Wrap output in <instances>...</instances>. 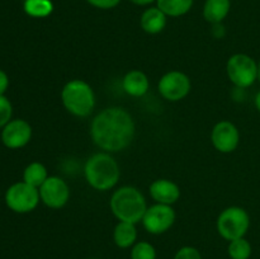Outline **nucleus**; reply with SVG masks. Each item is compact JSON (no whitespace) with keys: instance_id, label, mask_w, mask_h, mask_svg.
I'll return each mask as SVG.
<instances>
[{"instance_id":"f257e3e1","label":"nucleus","mask_w":260,"mask_h":259,"mask_svg":"<svg viewBox=\"0 0 260 259\" xmlns=\"http://www.w3.org/2000/svg\"><path fill=\"white\" fill-rule=\"evenodd\" d=\"M136 126L131 114L121 107L106 108L90 124L94 144L106 152H118L131 145Z\"/></svg>"},{"instance_id":"f03ea898","label":"nucleus","mask_w":260,"mask_h":259,"mask_svg":"<svg viewBox=\"0 0 260 259\" xmlns=\"http://www.w3.org/2000/svg\"><path fill=\"white\" fill-rule=\"evenodd\" d=\"M84 174L91 188L106 192L118 183L121 170L118 163L109 152H96L86 160Z\"/></svg>"},{"instance_id":"7ed1b4c3","label":"nucleus","mask_w":260,"mask_h":259,"mask_svg":"<svg viewBox=\"0 0 260 259\" xmlns=\"http://www.w3.org/2000/svg\"><path fill=\"white\" fill-rule=\"evenodd\" d=\"M109 206H111L112 213L119 221L131 222L135 225L142 221V217L147 210L144 195L137 188L131 187V185L118 188L112 195Z\"/></svg>"},{"instance_id":"20e7f679","label":"nucleus","mask_w":260,"mask_h":259,"mask_svg":"<svg viewBox=\"0 0 260 259\" xmlns=\"http://www.w3.org/2000/svg\"><path fill=\"white\" fill-rule=\"evenodd\" d=\"M61 99L66 111L76 117H88L95 107V94L86 81L74 79L68 81L61 91Z\"/></svg>"},{"instance_id":"39448f33","label":"nucleus","mask_w":260,"mask_h":259,"mask_svg":"<svg viewBox=\"0 0 260 259\" xmlns=\"http://www.w3.org/2000/svg\"><path fill=\"white\" fill-rule=\"evenodd\" d=\"M250 226L249 213L239 206L225 208L217 218V231L225 240L233 241L245 236Z\"/></svg>"},{"instance_id":"423d86ee","label":"nucleus","mask_w":260,"mask_h":259,"mask_svg":"<svg viewBox=\"0 0 260 259\" xmlns=\"http://www.w3.org/2000/svg\"><path fill=\"white\" fill-rule=\"evenodd\" d=\"M226 71L231 83L241 89L251 86L258 79V63L245 53L231 56L226 65Z\"/></svg>"},{"instance_id":"0eeeda50","label":"nucleus","mask_w":260,"mask_h":259,"mask_svg":"<svg viewBox=\"0 0 260 259\" xmlns=\"http://www.w3.org/2000/svg\"><path fill=\"white\" fill-rule=\"evenodd\" d=\"M40 190L25 182H18L10 185L5 195V202L12 211L17 213H28L40 203Z\"/></svg>"},{"instance_id":"6e6552de","label":"nucleus","mask_w":260,"mask_h":259,"mask_svg":"<svg viewBox=\"0 0 260 259\" xmlns=\"http://www.w3.org/2000/svg\"><path fill=\"white\" fill-rule=\"evenodd\" d=\"M159 93L169 102H179L189 94L192 83L187 74L182 71H169L161 76L157 84Z\"/></svg>"},{"instance_id":"1a4fd4ad","label":"nucleus","mask_w":260,"mask_h":259,"mask_svg":"<svg viewBox=\"0 0 260 259\" xmlns=\"http://www.w3.org/2000/svg\"><path fill=\"white\" fill-rule=\"evenodd\" d=\"M175 222V211L172 206L155 203L151 207H147L144 217H142V225L145 230L154 235L164 234L174 225Z\"/></svg>"},{"instance_id":"9d476101","label":"nucleus","mask_w":260,"mask_h":259,"mask_svg":"<svg viewBox=\"0 0 260 259\" xmlns=\"http://www.w3.org/2000/svg\"><path fill=\"white\" fill-rule=\"evenodd\" d=\"M38 190L41 201L53 210L62 208L70 198V188L60 177H48Z\"/></svg>"},{"instance_id":"9b49d317","label":"nucleus","mask_w":260,"mask_h":259,"mask_svg":"<svg viewBox=\"0 0 260 259\" xmlns=\"http://www.w3.org/2000/svg\"><path fill=\"white\" fill-rule=\"evenodd\" d=\"M211 141L215 149L222 154L235 151L240 142V132L230 121H221L215 124L211 132Z\"/></svg>"},{"instance_id":"f8f14e48","label":"nucleus","mask_w":260,"mask_h":259,"mask_svg":"<svg viewBox=\"0 0 260 259\" xmlns=\"http://www.w3.org/2000/svg\"><path fill=\"white\" fill-rule=\"evenodd\" d=\"M32 127L24 119H12L3 127L2 141L8 149H20L30 141Z\"/></svg>"},{"instance_id":"ddd939ff","label":"nucleus","mask_w":260,"mask_h":259,"mask_svg":"<svg viewBox=\"0 0 260 259\" xmlns=\"http://www.w3.org/2000/svg\"><path fill=\"white\" fill-rule=\"evenodd\" d=\"M150 196L156 203L174 205L180 198V188L169 179H156L150 185Z\"/></svg>"},{"instance_id":"4468645a","label":"nucleus","mask_w":260,"mask_h":259,"mask_svg":"<svg viewBox=\"0 0 260 259\" xmlns=\"http://www.w3.org/2000/svg\"><path fill=\"white\" fill-rule=\"evenodd\" d=\"M123 90L131 96H142L150 88V81L146 74L140 70H131L124 75L122 80Z\"/></svg>"},{"instance_id":"2eb2a0df","label":"nucleus","mask_w":260,"mask_h":259,"mask_svg":"<svg viewBox=\"0 0 260 259\" xmlns=\"http://www.w3.org/2000/svg\"><path fill=\"white\" fill-rule=\"evenodd\" d=\"M141 28L149 35H157L167 25V15L159 8H149L145 10L140 19Z\"/></svg>"},{"instance_id":"dca6fc26","label":"nucleus","mask_w":260,"mask_h":259,"mask_svg":"<svg viewBox=\"0 0 260 259\" xmlns=\"http://www.w3.org/2000/svg\"><path fill=\"white\" fill-rule=\"evenodd\" d=\"M230 8V0H206L203 18L212 24H218L228 17Z\"/></svg>"},{"instance_id":"f3484780","label":"nucleus","mask_w":260,"mask_h":259,"mask_svg":"<svg viewBox=\"0 0 260 259\" xmlns=\"http://www.w3.org/2000/svg\"><path fill=\"white\" fill-rule=\"evenodd\" d=\"M137 230L135 223L119 221L113 231V240L116 245L121 249L131 248L136 244Z\"/></svg>"},{"instance_id":"a211bd4d","label":"nucleus","mask_w":260,"mask_h":259,"mask_svg":"<svg viewBox=\"0 0 260 259\" xmlns=\"http://www.w3.org/2000/svg\"><path fill=\"white\" fill-rule=\"evenodd\" d=\"M156 4L167 17H182L193 7V0H156Z\"/></svg>"},{"instance_id":"6ab92c4d","label":"nucleus","mask_w":260,"mask_h":259,"mask_svg":"<svg viewBox=\"0 0 260 259\" xmlns=\"http://www.w3.org/2000/svg\"><path fill=\"white\" fill-rule=\"evenodd\" d=\"M47 178V169H46L45 165L38 161L30 163L24 169V173H23V182L35 188H40L46 182Z\"/></svg>"},{"instance_id":"aec40b11","label":"nucleus","mask_w":260,"mask_h":259,"mask_svg":"<svg viewBox=\"0 0 260 259\" xmlns=\"http://www.w3.org/2000/svg\"><path fill=\"white\" fill-rule=\"evenodd\" d=\"M53 4L51 0H25L24 12L33 18H46L52 13Z\"/></svg>"},{"instance_id":"412c9836","label":"nucleus","mask_w":260,"mask_h":259,"mask_svg":"<svg viewBox=\"0 0 260 259\" xmlns=\"http://www.w3.org/2000/svg\"><path fill=\"white\" fill-rule=\"evenodd\" d=\"M228 253L231 259H249L253 253V248L245 238H240L230 241Z\"/></svg>"},{"instance_id":"4be33fe9","label":"nucleus","mask_w":260,"mask_h":259,"mask_svg":"<svg viewBox=\"0 0 260 259\" xmlns=\"http://www.w3.org/2000/svg\"><path fill=\"white\" fill-rule=\"evenodd\" d=\"M131 259H156V250L147 241H139L132 246Z\"/></svg>"},{"instance_id":"5701e85b","label":"nucleus","mask_w":260,"mask_h":259,"mask_svg":"<svg viewBox=\"0 0 260 259\" xmlns=\"http://www.w3.org/2000/svg\"><path fill=\"white\" fill-rule=\"evenodd\" d=\"M12 103L5 95H0V128L12 121Z\"/></svg>"},{"instance_id":"b1692460","label":"nucleus","mask_w":260,"mask_h":259,"mask_svg":"<svg viewBox=\"0 0 260 259\" xmlns=\"http://www.w3.org/2000/svg\"><path fill=\"white\" fill-rule=\"evenodd\" d=\"M174 259H202L200 250L193 246H183L175 254Z\"/></svg>"},{"instance_id":"393cba45","label":"nucleus","mask_w":260,"mask_h":259,"mask_svg":"<svg viewBox=\"0 0 260 259\" xmlns=\"http://www.w3.org/2000/svg\"><path fill=\"white\" fill-rule=\"evenodd\" d=\"M86 2L99 9H113L121 3V0H86Z\"/></svg>"},{"instance_id":"a878e982","label":"nucleus","mask_w":260,"mask_h":259,"mask_svg":"<svg viewBox=\"0 0 260 259\" xmlns=\"http://www.w3.org/2000/svg\"><path fill=\"white\" fill-rule=\"evenodd\" d=\"M8 86H9V79H8V75L4 71L0 70V95H4Z\"/></svg>"},{"instance_id":"bb28decb","label":"nucleus","mask_w":260,"mask_h":259,"mask_svg":"<svg viewBox=\"0 0 260 259\" xmlns=\"http://www.w3.org/2000/svg\"><path fill=\"white\" fill-rule=\"evenodd\" d=\"M131 3H134V4L136 5H149L151 4V3L156 2V0H129Z\"/></svg>"},{"instance_id":"cd10ccee","label":"nucleus","mask_w":260,"mask_h":259,"mask_svg":"<svg viewBox=\"0 0 260 259\" xmlns=\"http://www.w3.org/2000/svg\"><path fill=\"white\" fill-rule=\"evenodd\" d=\"M255 107H256V109L260 112V90L258 91V94H256V96H255Z\"/></svg>"},{"instance_id":"c85d7f7f","label":"nucleus","mask_w":260,"mask_h":259,"mask_svg":"<svg viewBox=\"0 0 260 259\" xmlns=\"http://www.w3.org/2000/svg\"><path fill=\"white\" fill-rule=\"evenodd\" d=\"M258 79H259V81H260V62L258 63Z\"/></svg>"}]
</instances>
